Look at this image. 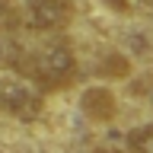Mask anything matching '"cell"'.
<instances>
[{
  "label": "cell",
  "instance_id": "1",
  "mask_svg": "<svg viewBox=\"0 0 153 153\" xmlns=\"http://www.w3.org/2000/svg\"><path fill=\"white\" fill-rule=\"evenodd\" d=\"M32 74L42 86L48 89H61L74 80L76 74V57L67 45H48L32 57Z\"/></svg>",
  "mask_w": 153,
  "mask_h": 153
},
{
  "label": "cell",
  "instance_id": "2",
  "mask_svg": "<svg viewBox=\"0 0 153 153\" xmlns=\"http://www.w3.org/2000/svg\"><path fill=\"white\" fill-rule=\"evenodd\" d=\"M0 108L19 121H35L42 115V96L16 76H3L0 80Z\"/></svg>",
  "mask_w": 153,
  "mask_h": 153
},
{
  "label": "cell",
  "instance_id": "3",
  "mask_svg": "<svg viewBox=\"0 0 153 153\" xmlns=\"http://www.w3.org/2000/svg\"><path fill=\"white\" fill-rule=\"evenodd\" d=\"M74 16V7L67 0H29L26 7V22L35 32H54L64 29Z\"/></svg>",
  "mask_w": 153,
  "mask_h": 153
},
{
  "label": "cell",
  "instance_id": "4",
  "mask_svg": "<svg viewBox=\"0 0 153 153\" xmlns=\"http://www.w3.org/2000/svg\"><path fill=\"white\" fill-rule=\"evenodd\" d=\"M80 108H83L93 121L105 124V121H112L115 112H118V102H115V93L108 89V86H86L83 93H80Z\"/></svg>",
  "mask_w": 153,
  "mask_h": 153
},
{
  "label": "cell",
  "instance_id": "5",
  "mask_svg": "<svg viewBox=\"0 0 153 153\" xmlns=\"http://www.w3.org/2000/svg\"><path fill=\"white\" fill-rule=\"evenodd\" d=\"M128 150L131 153H153V124H140L137 131L128 134Z\"/></svg>",
  "mask_w": 153,
  "mask_h": 153
},
{
  "label": "cell",
  "instance_id": "6",
  "mask_svg": "<svg viewBox=\"0 0 153 153\" xmlns=\"http://www.w3.org/2000/svg\"><path fill=\"white\" fill-rule=\"evenodd\" d=\"M19 64V48L7 35H0V70H13Z\"/></svg>",
  "mask_w": 153,
  "mask_h": 153
},
{
  "label": "cell",
  "instance_id": "7",
  "mask_svg": "<svg viewBox=\"0 0 153 153\" xmlns=\"http://www.w3.org/2000/svg\"><path fill=\"white\" fill-rule=\"evenodd\" d=\"M13 26V10H10V0H0V29Z\"/></svg>",
  "mask_w": 153,
  "mask_h": 153
},
{
  "label": "cell",
  "instance_id": "8",
  "mask_svg": "<svg viewBox=\"0 0 153 153\" xmlns=\"http://www.w3.org/2000/svg\"><path fill=\"white\" fill-rule=\"evenodd\" d=\"M143 3H147V7H150V10H153V0H143Z\"/></svg>",
  "mask_w": 153,
  "mask_h": 153
}]
</instances>
